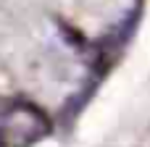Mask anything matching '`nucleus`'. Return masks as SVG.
Listing matches in <instances>:
<instances>
[{"label":"nucleus","mask_w":150,"mask_h":147,"mask_svg":"<svg viewBox=\"0 0 150 147\" xmlns=\"http://www.w3.org/2000/svg\"><path fill=\"white\" fill-rule=\"evenodd\" d=\"M47 134L50 121L37 105L16 100L0 110V147H29Z\"/></svg>","instance_id":"1"}]
</instances>
